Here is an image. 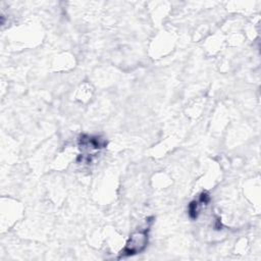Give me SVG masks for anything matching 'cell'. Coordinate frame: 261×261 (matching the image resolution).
<instances>
[{"instance_id":"6da1fadb","label":"cell","mask_w":261,"mask_h":261,"mask_svg":"<svg viewBox=\"0 0 261 261\" xmlns=\"http://www.w3.org/2000/svg\"><path fill=\"white\" fill-rule=\"evenodd\" d=\"M148 227H146L132 233L124 248L121 250L119 258L133 256L144 251L148 244Z\"/></svg>"},{"instance_id":"7a4b0ae2","label":"cell","mask_w":261,"mask_h":261,"mask_svg":"<svg viewBox=\"0 0 261 261\" xmlns=\"http://www.w3.org/2000/svg\"><path fill=\"white\" fill-rule=\"evenodd\" d=\"M201 204H203L200 200H194L192 201L190 204H189V216L192 218V219H195L198 217V214H199V211H200V207H201ZM205 205V204H204Z\"/></svg>"}]
</instances>
